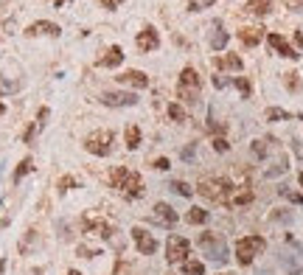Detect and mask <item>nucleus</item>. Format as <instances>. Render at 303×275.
Returning a JSON list of instances; mask_svg holds the SVG:
<instances>
[{
	"mask_svg": "<svg viewBox=\"0 0 303 275\" xmlns=\"http://www.w3.org/2000/svg\"><path fill=\"white\" fill-rule=\"evenodd\" d=\"M110 183H113V188L121 191L124 197H132V199L143 197V180H140L138 172H130V169L118 166V169H113V174H110Z\"/></svg>",
	"mask_w": 303,
	"mask_h": 275,
	"instance_id": "obj_1",
	"label": "nucleus"
},
{
	"mask_svg": "<svg viewBox=\"0 0 303 275\" xmlns=\"http://www.w3.org/2000/svg\"><path fill=\"white\" fill-rule=\"evenodd\" d=\"M199 250L205 253L208 261H216V264H225L227 261V241L219 236V233H202L197 239Z\"/></svg>",
	"mask_w": 303,
	"mask_h": 275,
	"instance_id": "obj_2",
	"label": "nucleus"
},
{
	"mask_svg": "<svg viewBox=\"0 0 303 275\" xmlns=\"http://www.w3.org/2000/svg\"><path fill=\"white\" fill-rule=\"evenodd\" d=\"M281 264L289 275H301L303 273V247L292 236L284 239V250H281Z\"/></svg>",
	"mask_w": 303,
	"mask_h": 275,
	"instance_id": "obj_3",
	"label": "nucleus"
},
{
	"mask_svg": "<svg viewBox=\"0 0 303 275\" xmlns=\"http://www.w3.org/2000/svg\"><path fill=\"white\" fill-rule=\"evenodd\" d=\"M197 191L202 194V197H208L211 202H222V205H230V194H233V185H230V180H202Z\"/></svg>",
	"mask_w": 303,
	"mask_h": 275,
	"instance_id": "obj_4",
	"label": "nucleus"
},
{
	"mask_svg": "<svg viewBox=\"0 0 303 275\" xmlns=\"http://www.w3.org/2000/svg\"><path fill=\"white\" fill-rule=\"evenodd\" d=\"M177 95H180L185 104H197V98H199V76H197V70H194V68H185L180 73Z\"/></svg>",
	"mask_w": 303,
	"mask_h": 275,
	"instance_id": "obj_5",
	"label": "nucleus"
},
{
	"mask_svg": "<svg viewBox=\"0 0 303 275\" xmlns=\"http://www.w3.org/2000/svg\"><path fill=\"white\" fill-rule=\"evenodd\" d=\"M264 247H267L264 236H244V239H239V244H236V258H239V264L242 267L253 264V258L259 256Z\"/></svg>",
	"mask_w": 303,
	"mask_h": 275,
	"instance_id": "obj_6",
	"label": "nucleus"
},
{
	"mask_svg": "<svg viewBox=\"0 0 303 275\" xmlns=\"http://www.w3.org/2000/svg\"><path fill=\"white\" fill-rule=\"evenodd\" d=\"M85 149L95 157L110 155V149H113V132H110V129H95V132H90V135L85 138Z\"/></svg>",
	"mask_w": 303,
	"mask_h": 275,
	"instance_id": "obj_7",
	"label": "nucleus"
},
{
	"mask_svg": "<svg viewBox=\"0 0 303 275\" xmlns=\"http://www.w3.org/2000/svg\"><path fill=\"white\" fill-rule=\"evenodd\" d=\"M185 258H188V241L182 236H169V241H166V261L169 264H180Z\"/></svg>",
	"mask_w": 303,
	"mask_h": 275,
	"instance_id": "obj_8",
	"label": "nucleus"
},
{
	"mask_svg": "<svg viewBox=\"0 0 303 275\" xmlns=\"http://www.w3.org/2000/svg\"><path fill=\"white\" fill-rule=\"evenodd\" d=\"M152 222H155V225H163V228H174V225H177V214H174L172 205L157 202L155 211H152Z\"/></svg>",
	"mask_w": 303,
	"mask_h": 275,
	"instance_id": "obj_9",
	"label": "nucleus"
},
{
	"mask_svg": "<svg viewBox=\"0 0 303 275\" xmlns=\"http://www.w3.org/2000/svg\"><path fill=\"white\" fill-rule=\"evenodd\" d=\"M132 239H135V244H138V250L143 253V256H152V253L157 250L155 236H152V233H146L143 228H135V230H132Z\"/></svg>",
	"mask_w": 303,
	"mask_h": 275,
	"instance_id": "obj_10",
	"label": "nucleus"
},
{
	"mask_svg": "<svg viewBox=\"0 0 303 275\" xmlns=\"http://www.w3.org/2000/svg\"><path fill=\"white\" fill-rule=\"evenodd\" d=\"M101 101L107 107H132V104H138V95L135 93H104Z\"/></svg>",
	"mask_w": 303,
	"mask_h": 275,
	"instance_id": "obj_11",
	"label": "nucleus"
},
{
	"mask_svg": "<svg viewBox=\"0 0 303 275\" xmlns=\"http://www.w3.org/2000/svg\"><path fill=\"white\" fill-rule=\"evenodd\" d=\"M267 43H269V48H275V51L281 53V56H286V59H298V56H301V53L295 51V48L286 43L281 34H269V37H267Z\"/></svg>",
	"mask_w": 303,
	"mask_h": 275,
	"instance_id": "obj_12",
	"label": "nucleus"
},
{
	"mask_svg": "<svg viewBox=\"0 0 303 275\" xmlns=\"http://www.w3.org/2000/svg\"><path fill=\"white\" fill-rule=\"evenodd\" d=\"M28 37H40V34H48V37H59L62 28L56 26V23H48V20H40V23H31L26 31Z\"/></svg>",
	"mask_w": 303,
	"mask_h": 275,
	"instance_id": "obj_13",
	"label": "nucleus"
},
{
	"mask_svg": "<svg viewBox=\"0 0 303 275\" xmlns=\"http://www.w3.org/2000/svg\"><path fill=\"white\" fill-rule=\"evenodd\" d=\"M121 62H124V51L118 45H113V48H107V51L98 56V68H118Z\"/></svg>",
	"mask_w": 303,
	"mask_h": 275,
	"instance_id": "obj_14",
	"label": "nucleus"
},
{
	"mask_svg": "<svg viewBox=\"0 0 303 275\" xmlns=\"http://www.w3.org/2000/svg\"><path fill=\"white\" fill-rule=\"evenodd\" d=\"M157 45H160V37H157V31L155 28H143V31H140L138 34V48L140 51H155Z\"/></svg>",
	"mask_w": 303,
	"mask_h": 275,
	"instance_id": "obj_15",
	"label": "nucleus"
},
{
	"mask_svg": "<svg viewBox=\"0 0 303 275\" xmlns=\"http://www.w3.org/2000/svg\"><path fill=\"white\" fill-rule=\"evenodd\" d=\"M121 85L127 87H146L149 85V76L143 73V70H127V73H121Z\"/></svg>",
	"mask_w": 303,
	"mask_h": 275,
	"instance_id": "obj_16",
	"label": "nucleus"
},
{
	"mask_svg": "<svg viewBox=\"0 0 303 275\" xmlns=\"http://www.w3.org/2000/svg\"><path fill=\"white\" fill-rule=\"evenodd\" d=\"M225 45H227V31H222V26H219V23H214V31H211V48L222 51Z\"/></svg>",
	"mask_w": 303,
	"mask_h": 275,
	"instance_id": "obj_17",
	"label": "nucleus"
},
{
	"mask_svg": "<svg viewBox=\"0 0 303 275\" xmlns=\"http://www.w3.org/2000/svg\"><path fill=\"white\" fill-rule=\"evenodd\" d=\"M253 202V191L244 185V188H233L230 194V205H250Z\"/></svg>",
	"mask_w": 303,
	"mask_h": 275,
	"instance_id": "obj_18",
	"label": "nucleus"
},
{
	"mask_svg": "<svg viewBox=\"0 0 303 275\" xmlns=\"http://www.w3.org/2000/svg\"><path fill=\"white\" fill-rule=\"evenodd\" d=\"M261 37H264L261 34V28H242V31H239V40H242L244 45H250V48L261 43Z\"/></svg>",
	"mask_w": 303,
	"mask_h": 275,
	"instance_id": "obj_19",
	"label": "nucleus"
},
{
	"mask_svg": "<svg viewBox=\"0 0 303 275\" xmlns=\"http://www.w3.org/2000/svg\"><path fill=\"white\" fill-rule=\"evenodd\" d=\"M216 68H227V70H242V56L236 53H225L216 59Z\"/></svg>",
	"mask_w": 303,
	"mask_h": 275,
	"instance_id": "obj_20",
	"label": "nucleus"
},
{
	"mask_svg": "<svg viewBox=\"0 0 303 275\" xmlns=\"http://www.w3.org/2000/svg\"><path fill=\"white\" fill-rule=\"evenodd\" d=\"M20 87H23V82H20V79L0 76V95H11V93H17Z\"/></svg>",
	"mask_w": 303,
	"mask_h": 275,
	"instance_id": "obj_21",
	"label": "nucleus"
},
{
	"mask_svg": "<svg viewBox=\"0 0 303 275\" xmlns=\"http://www.w3.org/2000/svg\"><path fill=\"white\" fill-rule=\"evenodd\" d=\"M182 273L185 275H205V264L197 261V258H185V261H182Z\"/></svg>",
	"mask_w": 303,
	"mask_h": 275,
	"instance_id": "obj_22",
	"label": "nucleus"
},
{
	"mask_svg": "<svg viewBox=\"0 0 303 275\" xmlns=\"http://www.w3.org/2000/svg\"><path fill=\"white\" fill-rule=\"evenodd\" d=\"M31 172H34V160H31V157L20 160V166L14 169V183H20L23 177H26V174H31Z\"/></svg>",
	"mask_w": 303,
	"mask_h": 275,
	"instance_id": "obj_23",
	"label": "nucleus"
},
{
	"mask_svg": "<svg viewBox=\"0 0 303 275\" xmlns=\"http://www.w3.org/2000/svg\"><path fill=\"white\" fill-rule=\"evenodd\" d=\"M247 9H250L253 14H267V11L272 9V0H247Z\"/></svg>",
	"mask_w": 303,
	"mask_h": 275,
	"instance_id": "obj_24",
	"label": "nucleus"
},
{
	"mask_svg": "<svg viewBox=\"0 0 303 275\" xmlns=\"http://www.w3.org/2000/svg\"><path fill=\"white\" fill-rule=\"evenodd\" d=\"M286 169H289V163H286V157L281 155V157L275 160V166H269L267 172H264V177H281V174H284Z\"/></svg>",
	"mask_w": 303,
	"mask_h": 275,
	"instance_id": "obj_25",
	"label": "nucleus"
},
{
	"mask_svg": "<svg viewBox=\"0 0 303 275\" xmlns=\"http://www.w3.org/2000/svg\"><path fill=\"white\" fill-rule=\"evenodd\" d=\"M185 219H188L191 225H202V222H208V211H202V208H191Z\"/></svg>",
	"mask_w": 303,
	"mask_h": 275,
	"instance_id": "obj_26",
	"label": "nucleus"
},
{
	"mask_svg": "<svg viewBox=\"0 0 303 275\" xmlns=\"http://www.w3.org/2000/svg\"><path fill=\"white\" fill-rule=\"evenodd\" d=\"M269 143H272V138H267V140H256V143H253V155L259 157H267V152H269Z\"/></svg>",
	"mask_w": 303,
	"mask_h": 275,
	"instance_id": "obj_27",
	"label": "nucleus"
},
{
	"mask_svg": "<svg viewBox=\"0 0 303 275\" xmlns=\"http://www.w3.org/2000/svg\"><path fill=\"white\" fill-rule=\"evenodd\" d=\"M138 143H140V129L130 127L127 129V149H138Z\"/></svg>",
	"mask_w": 303,
	"mask_h": 275,
	"instance_id": "obj_28",
	"label": "nucleus"
},
{
	"mask_svg": "<svg viewBox=\"0 0 303 275\" xmlns=\"http://www.w3.org/2000/svg\"><path fill=\"white\" fill-rule=\"evenodd\" d=\"M289 118H292V115L286 110H281V107H269L267 110V121H289Z\"/></svg>",
	"mask_w": 303,
	"mask_h": 275,
	"instance_id": "obj_29",
	"label": "nucleus"
},
{
	"mask_svg": "<svg viewBox=\"0 0 303 275\" xmlns=\"http://www.w3.org/2000/svg\"><path fill=\"white\" fill-rule=\"evenodd\" d=\"M169 188H172V191H177L180 197H191V194H194V188H191L188 183H182V180H174L172 185H169Z\"/></svg>",
	"mask_w": 303,
	"mask_h": 275,
	"instance_id": "obj_30",
	"label": "nucleus"
},
{
	"mask_svg": "<svg viewBox=\"0 0 303 275\" xmlns=\"http://www.w3.org/2000/svg\"><path fill=\"white\" fill-rule=\"evenodd\" d=\"M278 194H281V197H286L289 202H295V205H301V202H303V194H295V191H289L286 185H281V188H278Z\"/></svg>",
	"mask_w": 303,
	"mask_h": 275,
	"instance_id": "obj_31",
	"label": "nucleus"
},
{
	"mask_svg": "<svg viewBox=\"0 0 303 275\" xmlns=\"http://www.w3.org/2000/svg\"><path fill=\"white\" fill-rule=\"evenodd\" d=\"M169 118L172 121H185V110H182L180 104H172V107H169Z\"/></svg>",
	"mask_w": 303,
	"mask_h": 275,
	"instance_id": "obj_32",
	"label": "nucleus"
},
{
	"mask_svg": "<svg viewBox=\"0 0 303 275\" xmlns=\"http://www.w3.org/2000/svg\"><path fill=\"white\" fill-rule=\"evenodd\" d=\"M286 87H289L292 93L301 90V79H298V73H286Z\"/></svg>",
	"mask_w": 303,
	"mask_h": 275,
	"instance_id": "obj_33",
	"label": "nucleus"
},
{
	"mask_svg": "<svg viewBox=\"0 0 303 275\" xmlns=\"http://www.w3.org/2000/svg\"><path fill=\"white\" fill-rule=\"evenodd\" d=\"M233 85L239 87V93H242L244 98L250 95V82H247V79H244V76H239V79H236V82H233Z\"/></svg>",
	"mask_w": 303,
	"mask_h": 275,
	"instance_id": "obj_34",
	"label": "nucleus"
},
{
	"mask_svg": "<svg viewBox=\"0 0 303 275\" xmlns=\"http://www.w3.org/2000/svg\"><path fill=\"white\" fill-rule=\"evenodd\" d=\"M214 149H216V152H227V149H230V143H227L225 138H214Z\"/></svg>",
	"mask_w": 303,
	"mask_h": 275,
	"instance_id": "obj_35",
	"label": "nucleus"
},
{
	"mask_svg": "<svg viewBox=\"0 0 303 275\" xmlns=\"http://www.w3.org/2000/svg\"><path fill=\"white\" fill-rule=\"evenodd\" d=\"M211 3H214V0H191L188 9L191 11H199V9H205V6H211Z\"/></svg>",
	"mask_w": 303,
	"mask_h": 275,
	"instance_id": "obj_36",
	"label": "nucleus"
},
{
	"mask_svg": "<svg viewBox=\"0 0 303 275\" xmlns=\"http://www.w3.org/2000/svg\"><path fill=\"white\" fill-rule=\"evenodd\" d=\"M73 185H76L73 177H62V180H59V191H68V188H73Z\"/></svg>",
	"mask_w": 303,
	"mask_h": 275,
	"instance_id": "obj_37",
	"label": "nucleus"
},
{
	"mask_svg": "<svg viewBox=\"0 0 303 275\" xmlns=\"http://www.w3.org/2000/svg\"><path fill=\"white\" fill-rule=\"evenodd\" d=\"M34 135H37V124H31V127L26 129V135H23V140H26V143H31V140H34Z\"/></svg>",
	"mask_w": 303,
	"mask_h": 275,
	"instance_id": "obj_38",
	"label": "nucleus"
},
{
	"mask_svg": "<svg viewBox=\"0 0 303 275\" xmlns=\"http://www.w3.org/2000/svg\"><path fill=\"white\" fill-rule=\"evenodd\" d=\"M45 118H48V107H43V110H40V115H37V127H40V129L45 127Z\"/></svg>",
	"mask_w": 303,
	"mask_h": 275,
	"instance_id": "obj_39",
	"label": "nucleus"
},
{
	"mask_svg": "<svg viewBox=\"0 0 303 275\" xmlns=\"http://www.w3.org/2000/svg\"><path fill=\"white\" fill-rule=\"evenodd\" d=\"M272 219H278V222H289V219H292V214H286V211H275V214H272Z\"/></svg>",
	"mask_w": 303,
	"mask_h": 275,
	"instance_id": "obj_40",
	"label": "nucleus"
},
{
	"mask_svg": "<svg viewBox=\"0 0 303 275\" xmlns=\"http://www.w3.org/2000/svg\"><path fill=\"white\" fill-rule=\"evenodd\" d=\"M169 166H172V163H169V160H166V157H157V160H155V169H160V172H166V169H169Z\"/></svg>",
	"mask_w": 303,
	"mask_h": 275,
	"instance_id": "obj_41",
	"label": "nucleus"
},
{
	"mask_svg": "<svg viewBox=\"0 0 303 275\" xmlns=\"http://www.w3.org/2000/svg\"><path fill=\"white\" fill-rule=\"evenodd\" d=\"M214 87H216V90L227 87V79H225V76H214Z\"/></svg>",
	"mask_w": 303,
	"mask_h": 275,
	"instance_id": "obj_42",
	"label": "nucleus"
},
{
	"mask_svg": "<svg viewBox=\"0 0 303 275\" xmlns=\"http://www.w3.org/2000/svg\"><path fill=\"white\" fill-rule=\"evenodd\" d=\"M79 256H98V253H95L93 247H85V244H82V247H79Z\"/></svg>",
	"mask_w": 303,
	"mask_h": 275,
	"instance_id": "obj_43",
	"label": "nucleus"
},
{
	"mask_svg": "<svg viewBox=\"0 0 303 275\" xmlns=\"http://www.w3.org/2000/svg\"><path fill=\"white\" fill-rule=\"evenodd\" d=\"M292 149H295V155L298 157H303V143L301 140H292Z\"/></svg>",
	"mask_w": 303,
	"mask_h": 275,
	"instance_id": "obj_44",
	"label": "nucleus"
},
{
	"mask_svg": "<svg viewBox=\"0 0 303 275\" xmlns=\"http://www.w3.org/2000/svg\"><path fill=\"white\" fill-rule=\"evenodd\" d=\"M101 3H104L107 9H118L121 6V0H101Z\"/></svg>",
	"mask_w": 303,
	"mask_h": 275,
	"instance_id": "obj_45",
	"label": "nucleus"
},
{
	"mask_svg": "<svg viewBox=\"0 0 303 275\" xmlns=\"http://www.w3.org/2000/svg\"><path fill=\"white\" fill-rule=\"evenodd\" d=\"M182 157H185V160H191V157H194V146H185V149H182Z\"/></svg>",
	"mask_w": 303,
	"mask_h": 275,
	"instance_id": "obj_46",
	"label": "nucleus"
},
{
	"mask_svg": "<svg viewBox=\"0 0 303 275\" xmlns=\"http://www.w3.org/2000/svg\"><path fill=\"white\" fill-rule=\"evenodd\" d=\"M286 6H292V9H301L303 0H286Z\"/></svg>",
	"mask_w": 303,
	"mask_h": 275,
	"instance_id": "obj_47",
	"label": "nucleus"
},
{
	"mask_svg": "<svg viewBox=\"0 0 303 275\" xmlns=\"http://www.w3.org/2000/svg\"><path fill=\"white\" fill-rule=\"evenodd\" d=\"M53 6H65V3H70V0H51Z\"/></svg>",
	"mask_w": 303,
	"mask_h": 275,
	"instance_id": "obj_48",
	"label": "nucleus"
},
{
	"mask_svg": "<svg viewBox=\"0 0 303 275\" xmlns=\"http://www.w3.org/2000/svg\"><path fill=\"white\" fill-rule=\"evenodd\" d=\"M295 40H298V45H303V34H301V31H298V34H295Z\"/></svg>",
	"mask_w": 303,
	"mask_h": 275,
	"instance_id": "obj_49",
	"label": "nucleus"
},
{
	"mask_svg": "<svg viewBox=\"0 0 303 275\" xmlns=\"http://www.w3.org/2000/svg\"><path fill=\"white\" fill-rule=\"evenodd\" d=\"M298 183H301V188H303V172H301V174H298Z\"/></svg>",
	"mask_w": 303,
	"mask_h": 275,
	"instance_id": "obj_50",
	"label": "nucleus"
},
{
	"mask_svg": "<svg viewBox=\"0 0 303 275\" xmlns=\"http://www.w3.org/2000/svg\"><path fill=\"white\" fill-rule=\"evenodd\" d=\"M3 112H6V107H3V104H0V115H3Z\"/></svg>",
	"mask_w": 303,
	"mask_h": 275,
	"instance_id": "obj_51",
	"label": "nucleus"
},
{
	"mask_svg": "<svg viewBox=\"0 0 303 275\" xmlns=\"http://www.w3.org/2000/svg\"><path fill=\"white\" fill-rule=\"evenodd\" d=\"M68 275H82V273H68Z\"/></svg>",
	"mask_w": 303,
	"mask_h": 275,
	"instance_id": "obj_52",
	"label": "nucleus"
},
{
	"mask_svg": "<svg viewBox=\"0 0 303 275\" xmlns=\"http://www.w3.org/2000/svg\"><path fill=\"white\" fill-rule=\"evenodd\" d=\"M0 174H3V166H0Z\"/></svg>",
	"mask_w": 303,
	"mask_h": 275,
	"instance_id": "obj_53",
	"label": "nucleus"
}]
</instances>
